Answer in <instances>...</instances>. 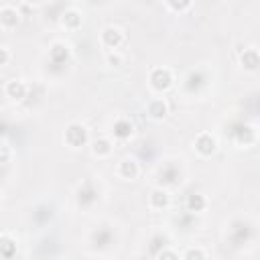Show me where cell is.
Returning a JSON list of instances; mask_svg holds the SVG:
<instances>
[{
	"label": "cell",
	"instance_id": "6da1fadb",
	"mask_svg": "<svg viewBox=\"0 0 260 260\" xmlns=\"http://www.w3.org/2000/svg\"><path fill=\"white\" fill-rule=\"evenodd\" d=\"M63 140L67 146L71 148H79V146H85L87 140H89V134H87V128L79 122H71L67 128H65V134H63Z\"/></svg>",
	"mask_w": 260,
	"mask_h": 260
},
{
	"label": "cell",
	"instance_id": "7a4b0ae2",
	"mask_svg": "<svg viewBox=\"0 0 260 260\" xmlns=\"http://www.w3.org/2000/svg\"><path fill=\"white\" fill-rule=\"evenodd\" d=\"M148 83L154 91H167L173 85V73L167 67H154L148 75Z\"/></svg>",
	"mask_w": 260,
	"mask_h": 260
},
{
	"label": "cell",
	"instance_id": "3957f363",
	"mask_svg": "<svg viewBox=\"0 0 260 260\" xmlns=\"http://www.w3.org/2000/svg\"><path fill=\"white\" fill-rule=\"evenodd\" d=\"M100 43H102L106 49H110V51H118V47H122V43H124V32H122V28H118V26H114V24L106 26V28L100 32Z\"/></svg>",
	"mask_w": 260,
	"mask_h": 260
},
{
	"label": "cell",
	"instance_id": "277c9868",
	"mask_svg": "<svg viewBox=\"0 0 260 260\" xmlns=\"http://www.w3.org/2000/svg\"><path fill=\"white\" fill-rule=\"evenodd\" d=\"M195 150L201 154V156H211L215 150H217V140L213 134L209 132H201L197 138H195Z\"/></svg>",
	"mask_w": 260,
	"mask_h": 260
},
{
	"label": "cell",
	"instance_id": "5b68a950",
	"mask_svg": "<svg viewBox=\"0 0 260 260\" xmlns=\"http://www.w3.org/2000/svg\"><path fill=\"white\" fill-rule=\"evenodd\" d=\"M20 22V10L12 4H4L0 8V26L2 28H16Z\"/></svg>",
	"mask_w": 260,
	"mask_h": 260
},
{
	"label": "cell",
	"instance_id": "8992f818",
	"mask_svg": "<svg viewBox=\"0 0 260 260\" xmlns=\"http://www.w3.org/2000/svg\"><path fill=\"white\" fill-rule=\"evenodd\" d=\"M148 205H150L152 209H156V211L167 209V207L171 205V195H169V191L162 189V187L152 189L150 195H148Z\"/></svg>",
	"mask_w": 260,
	"mask_h": 260
},
{
	"label": "cell",
	"instance_id": "52a82bcc",
	"mask_svg": "<svg viewBox=\"0 0 260 260\" xmlns=\"http://www.w3.org/2000/svg\"><path fill=\"white\" fill-rule=\"evenodd\" d=\"M240 65H242L246 71H256L258 65H260L258 49H256V47H248V49L240 51Z\"/></svg>",
	"mask_w": 260,
	"mask_h": 260
},
{
	"label": "cell",
	"instance_id": "ba28073f",
	"mask_svg": "<svg viewBox=\"0 0 260 260\" xmlns=\"http://www.w3.org/2000/svg\"><path fill=\"white\" fill-rule=\"evenodd\" d=\"M146 114L152 118V120H162L167 118L169 114V106L162 98H152L148 104H146Z\"/></svg>",
	"mask_w": 260,
	"mask_h": 260
},
{
	"label": "cell",
	"instance_id": "9c48e42d",
	"mask_svg": "<svg viewBox=\"0 0 260 260\" xmlns=\"http://www.w3.org/2000/svg\"><path fill=\"white\" fill-rule=\"evenodd\" d=\"M4 91H6V95H8L10 100L20 102V100H24V98H26L28 87H26V83H24V81H20V79H10V81L6 83V87H4Z\"/></svg>",
	"mask_w": 260,
	"mask_h": 260
},
{
	"label": "cell",
	"instance_id": "30bf717a",
	"mask_svg": "<svg viewBox=\"0 0 260 260\" xmlns=\"http://www.w3.org/2000/svg\"><path fill=\"white\" fill-rule=\"evenodd\" d=\"M81 22H83L81 12H77L75 8H67V10H63V14H61V24H63V28L75 30V28L81 26Z\"/></svg>",
	"mask_w": 260,
	"mask_h": 260
},
{
	"label": "cell",
	"instance_id": "8fae6325",
	"mask_svg": "<svg viewBox=\"0 0 260 260\" xmlns=\"http://www.w3.org/2000/svg\"><path fill=\"white\" fill-rule=\"evenodd\" d=\"M138 173H140V169H138V162H136L134 158H124V160H120V165H118V175H120L122 179L132 181V179L138 177Z\"/></svg>",
	"mask_w": 260,
	"mask_h": 260
},
{
	"label": "cell",
	"instance_id": "7c38bea8",
	"mask_svg": "<svg viewBox=\"0 0 260 260\" xmlns=\"http://www.w3.org/2000/svg\"><path fill=\"white\" fill-rule=\"evenodd\" d=\"M112 132H114V136H116V138H120V140H126V138H130V136H132V132H134V126H132V122H130L128 118H118V120L114 122V128H112Z\"/></svg>",
	"mask_w": 260,
	"mask_h": 260
},
{
	"label": "cell",
	"instance_id": "4fadbf2b",
	"mask_svg": "<svg viewBox=\"0 0 260 260\" xmlns=\"http://www.w3.org/2000/svg\"><path fill=\"white\" fill-rule=\"evenodd\" d=\"M49 55H51V61H55V63H65V61L69 59L71 51H69V47H67L65 43L57 41V43H53V45H51Z\"/></svg>",
	"mask_w": 260,
	"mask_h": 260
},
{
	"label": "cell",
	"instance_id": "5bb4252c",
	"mask_svg": "<svg viewBox=\"0 0 260 260\" xmlns=\"http://www.w3.org/2000/svg\"><path fill=\"white\" fill-rule=\"evenodd\" d=\"M112 142L108 140V138H95L93 142H91V152L98 156V158H106V156H110L112 154Z\"/></svg>",
	"mask_w": 260,
	"mask_h": 260
},
{
	"label": "cell",
	"instance_id": "9a60e30c",
	"mask_svg": "<svg viewBox=\"0 0 260 260\" xmlns=\"http://www.w3.org/2000/svg\"><path fill=\"white\" fill-rule=\"evenodd\" d=\"M207 207V199L203 193H191L187 197V209L189 211H203Z\"/></svg>",
	"mask_w": 260,
	"mask_h": 260
},
{
	"label": "cell",
	"instance_id": "2e32d148",
	"mask_svg": "<svg viewBox=\"0 0 260 260\" xmlns=\"http://www.w3.org/2000/svg\"><path fill=\"white\" fill-rule=\"evenodd\" d=\"M14 250H16L14 240H12L10 236H0V256L10 258V256L14 254Z\"/></svg>",
	"mask_w": 260,
	"mask_h": 260
},
{
	"label": "cell",
	"instance_id": "e0dca14e",
	"mask_svg": "<svg viewBox=\"0 0 260 260\" xmlns=\"http://www.w3.org/2000/svg\"><path fill=\"white\" fill-rule=\"evenodd\" d=\"M181 260H207V254H205L203 248L193 246V248H187V250H185V254H183Z\"/></svg>",
	"mask_w": 260,
	"mask_h": 260
},
{
	"label": "cell",
	"instance_id": "ac0fdd59",
	"mask_svg": "<svg viewBox=\"0 0 260 260\" xmlns=\"http://www.w3.org/2000/svg\"><path fill=\"white\" fill-rule=\"evenodd\" d=\"M238 142H240V144L244 142V146H248V144L256 142V130H254L252 126H246V128L240 132V136H238Z\"/></svg>",
	"mask_w": 260,
	"mask_h": 260
},
{
	"label": "cell",
	"instance_id": "d6986e66",
	"mask_svg": "<svg viewBox=\"0 0 260 260\" xmlns=\"http://www.w3.org/2000/svg\"><path fill=\"white\" fill-rule=\"evenodd\" d=\"M193 4L189 2V0H183V2H175V0H169L167 2V8L169 10H173V12H185V10H189Z\"/></svg>",
	"mask_w": 260,
	"mask_h": 260
},
{
	"label": "cell",
	"instance_id": "ffe728a7",
	"mask_svg": "<svg viewBox=\"0 0 260 260\" xmlns=\"http://www.w3.org/2000/svg\"><path fill=\"white\" fill-rule=\"evenodd\" d=\"M106 63L112 65V67H120V65L124 63V57H122L118 51H110V53L106 55Z\"/></svg>",
	"mask_w": 260,
	"mask_h": 260
},
{
	"label": "cell",
	"instance_id": "44dd1931",
	"mask_svg": "<svg viewBox=\"0 0 260 260\" xmlns=\"http://www.w3.org/2000/svg\"><path fill=\"white\" fill-rule=\"evenodd\" d=\"M10 156H12L10 146H8V144H4V142H0V165L8 162V160H10Z\"/></svg>",
	"mask_w": 260,
	"mask_h": 260
},
{
	"label": "cell",
	"instance_id": "7402d4cb",
	"mask_svg": "<svg viewBox=\"0 0 260 260\" xmlns=\"http://www.w3.org/2000/svg\"><path fill=\"white\" fill-rule=\"evenodd\" d=\"M158 260H181V258H179V254H177L175 250L167 248V250H162V252L158 254Z\"/></svg>",
	"mask_w": 260,
	"mask_h": 260
},
{
	"label": "cell",
	"instance_id": "603a6c76",
	"mask_svg": "<svg viewBox=\"0 0 260 260\" xmlns=\"http://www.w3.org/2000/svg\"><path fill=\"white\" fill-rule=\"evenodd\" d=\"M8 61H10V51L6 47H0V67L6 65Z\"/></svg>",
	"mask_w": 260,
	"mask_h": 260
}]
</instances>
